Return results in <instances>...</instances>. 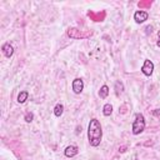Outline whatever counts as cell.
<instances>
[{
  "mask_svg": "<svg viewBox=\"0 0 160 160\" xmlns=\"http://www.w3.org/2000/svg\"><path fill=\"white\" fill-rule=\"evenodd\" d=\"M24 120H25L26 122H31V121L34 120V114H32V112H26V114L24 115Z\"/></svg>",
  "mask_w": 160,
  "mask_h": 160,
  "instance_id": "14",
  "label": "cell"
},
{
  "mask_svg": "<svg viewBox=\"0 0 160 160\" xmlns=\"http://www.w3.org/2000/svg\"><path fill=\"white\" fill-rule=\"evenodd\" d=\"M148 18H149V14H148V11H145V10H138V11H135V14H134V20H135V22H138V24L145 22V21L148 20Z\"/></svg>",
  "mask_w": 160,
  "mask_h": 160,
  "instance_id": "6",
  "label": "cell"
},
{
  "mask_svg": "<svg viewBox=\"0 0 160 160\" xmlns=\"http://www.w3.org/2000/svg\"><path fill=\"white\" fill-rule=\"evenodd\" d=\"M1 50H2L4 56H6V58H11L12 54H14V48H12V45H11L10 42H5V44H2Z\"/></svg>",
  "mask_w": 160,
  "mask_h": 160,
  "instance_id": "8",
  "label": "cell"
},
{
  "mask_svg": "<svg viewBox=\"0 0 160 160\" xmlns=\"http://www.w3.org/2000/svg\"><path fill=\"white\" fill-rule=\"evenodd\" d=\"M66 34H68V36L71 38V39H85V38H89V36L91 35V31L82 32V31H80V30L76 29V28H70V29H68Z\"/></svg>",
  "mask_w": 160,
  "mask_h": 160,
  "instance_id": "3",
  "label": "cell"
},
{
  "mask_svg": "<svg viewBox=\"0 0 160 160\" xmlns=\"http://www.w3.org/2000/svg\"><path fill=\"white\" fill-rule=\"evenodd\" d=\"M62 112H64V106H62V104H56L55 108H54V115H55L56 118H60V116L62 115Z\"/></svg>",
  "mask_w": 160,
  "mask_h": 160,
  "instance_id": "11",
  "label": "cell"
},
{
  "mask_svg": "<svg viewBox=\"0 0 160 160\" xmlns=\"http://www.w3.org/2000/svg\"><path fill=\"white\" fill-rule=\"evenodd\" d=\"M28 98H29V92L28 91H20L19 92V95H18V102L19 104H24L26 100H28Z\"/></svg>",
  "mask_w": 160,
  "mask_h": 160,
  "instance_id": "10",
  "label": "cell"
},
{
  "mask_svg": "<svg viewBox=\"0 0 160 160\" xmlns=\"http://www.w3.org/2000/svg\"><path fill=\"white\" fill-rule=\"evenodd\" d=\"M111 112H112V105H111L110 102H106V104L102 106V114H104L105 116H110Z\"/></svg>",
  "mask_w": 160,
  "mask_h": 160,
  "instance_id": "12",
  "label": "cell"
},
{
  "mask_svg": "<svg viewBox=\"0 0 160 160\" xmlns=\"http://www.w3.org/2000/svg\"><path fill=\"white\" fill-rule=\"evenodd\" d=\"M109 92H110L109 86H108V85H102V86L100 88V90H99V96H100V99H106L108 95H109Z\"/></svg>",
  "mask_w": 160,
  "mask_h": 160,
  "instance_id": "9",
  "label": "cell"
},
{
  "mask_svg": "<svg viewBox=\"0 0 160 160\" xmlns=\"http://www.w3.org/2000/svg\"><path fill=\"white\" fill-rule=\"evenodd\" d=\"M152 71H154V62H152L151 60L146 59V60L144 61L142 66H141V72H142L145 76H150V75L152 74Z\"/></svg>",
  "mask_w": 160,
  "mask_h": 160,
  "instance_id": "5",
  "label": "cell"
},
{
  "mask_svg": "<svg viewBox=\"0 0 160 160\" xmlns=\"http://www.w3.org/2000/svg\"><path fill=\"white\" fill-rule=\"evenodd\" d=\"M158 36H159V40H160V30H159V32H158Z\"/></svg>",
  "mask_w": 160,
  "mask_h": 160,
  "instance_id": "18",
  "label": "cell"
},
{
  "mask_svg": "<svg viewBox=\"0 0 160 160\" xmlns=\"http://www.w3.org/2000/svg\"><path fill=\"white\" fill-rule=\"evenodd\" d=\"M71 89H72L74 94H76V95L81 94L82 90H84V81H82V79L75 78V79L72 80V82H71Z\"/></svg>",
  "mask_w": 160,
  "mask_h": 160,
  "instance_id": "4",
  "label": "cell"
},
{
  "mask_svg": "<svg viewBox=\"0 0 160 160\" xmlns=\"http://www.w3.org/2000/svg\"><path fill=\"white\" fill-rule=\"evenodd\" d=\"M160 114V111H154V115H159Z\"/></svg>",
  "mask_w": 160,
  "mask_h": 160,
  "instance_id": "16",
  "label": "cell"
},
{
  "mask_svg": "<svg viewBox=\"0 0 160 160\" xmlns=\"http://www.w3.org/2000/svg\"><path fill=\"white\" fill-rule=\"evenodd\" d=\"M122 91H124V85H122V82H121V81H116V82H115V94L119 96Z\"/></svg>",
  "mask_w": 160,
  "mask_h": 160,
  "instance_id": "13",
  "label": "cell"
},
{
  "mask_svg": "<svg viewBox=\"0 0 160 160\" xmlns=\"http://www.w3.org/2000/svg\"><path fill=\"white\" fill-rule=\"evenodd\" d=\"M156 45H158V46H159V48H160V40H159V41H158V42H156Z\"/></svg>",
  "mask_w": 160,
  "mask_h": 160,
  "instance_id": "17",
  "label": "cell"
},
{
  "mask_svg": "<svg viewBox=\"0 0 160 160\" xmlns=\"http://www.w3.org/2000/svg\"><path fill=\"white\" fill-rule=\"evenodd\" d=\"M151 5V2H139V6H150Z\"/></svg>",
  "mask_w": 160,
  "mask_h": 160,
  "instance_id": "15",
  "label": "cell"
},
{
  "mask_svg": "<svg viewBox=\"0 0 160 160\" xmlns=\"http://www.w3.org/2000/svg\"><path fill=\"white\" fill-rule=\"evenodd\" d=\"M102 139V128L100 124V120H98L96 118H92L89 121L88 125V140L89 144L94 148L99 146Z\"/></svg>",
  "mask_w": 160,
  "mask_h": 160,
  "instance_id": "1",
  "label": "cell"
},
{
  "mask_svg": "<svg viewBox=\"0 0 160 160\" xmlns=\"http://www.w3.org/2000/svg\"><path fill=\"white\" fill-rule=\"evenodd\" d=\"M78 152H79V148L76 145H69L64 150V155L66 158H74L75 155H78Z\"/></svg>",
  "mask_w": 160,
  "mask_h": 160,
  "instance_id": "7",
  "label": "cell"
},
{
  "mask_svg": "<svg viewBox=\"0 0 160 160\" xmlns=\"http://www.w3.org/2000/svg\"><path fill=\"white\" fill-rule=\"evenodd\" d=\"M144 130H145V118H144L142 114L136 112L135 114V119H134L132 125H131V131H132L134 135H139Z\"/></svg>",
  "mask_w": 160,
  "mask_h": 160,
  "instance_id": "2",
  "label": "cell"
}]
</instances>
